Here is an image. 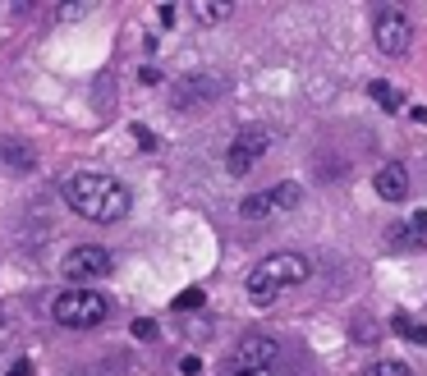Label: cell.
Instances as JSON below:
<instances>
[{
    "label": "cell",
    "instance_id": "6da1fadb",
    "mask_svg": "<svg viewBox=\"0 0 427 376\" xmlns=\"http://www.w3.org/2000/svg\"><path fill=\"white\" fill-rule=\"evenodd\" d=\"M64 202H69V211H78L92 225H115L134 207L129 188L115 175H101V170H74L64 179Z\"/></svg>",
    "mask_w": 427,
    "mask_h": 376
},
{
    "label": "cell",
    "instance_id": "7a4b0ae2",
    "mask_svg": "<svg viewBox=\"0 0 427 376\" xmlns=\"http://www.w3.org/2000/svg\"><path fill=\"white\" fill-rule=\"evenodd\" d=\"M308 257H299V253H271V257H262L258 266L248 271V299L258 303V308H267V303H276L285 289H294V285H304L308 280Z\"/></svg>",
    "mask_w": 427,
    "mask_h": 376
},
{
    "label": "cell",
    "instance_id": "ba28073f",
    "mask_svg": "<svg viewBox=\"0 0 427 376\" xmlns=\"http://www.w3.org/2000/svg\"><path fill=\"white\" fill-rule=\"evenodd\" d=\"M276 358H280V344L271 335H244L234 344L230 367H239V372H276Z\"/></svg>",
    "mask_w": 427,
    "mask_h": 376
},
{
    "label": "cell",
    "instance_id": "8992f818",
    "mask_svg": "<svg viewBox=\"0 0 427 376\" xmlns=\"http://www.w3.org/2000/svg\"><path fill=\"white\" fill-rule=\"evenodd\" d=\"M372 37L382 46V55H404L413 46V18L404 14L400 5H386V10H377V18H372Z\"/></svg>",
    "mask_w": 427,
    "mask_h": 376
},
{
    "label": "cell",
    "instance_id": "ac0fdd59",
    "mask_svg": "<svg viewBox=\"0 0 427 376\" xmlns=\"http://www.w3.org/2000/svg\"><path fill=\"white\" fill-rule=\"evenodd\" d=\"M134 335H138V340H152L156 326H152V321H134Z\"/></svg>",
    "mask_w": 427,
    "mask_h": 376
},
{
    "label": "cell",
    "instance_id": "7402d4cb",
    "mask_svg": "<svg viewBox=\"0 0 427 376\" xmlns=\"http://www.w3.org/2000/svg\"><path fill=\"white\" fill-rule=\"evenodd\" d=\"M221 376H276V372H239V367H225Z\"/></svg>",
    "mask_w": 427,
    "mask_h": 376
},
{
    "label": "cell",
    "instance_id": "9c48e42d",
    "mask_svg": "<svg viewBox=\"0 0 427 376\" xmlns=\"http://www.w3.org/2000/svg\"><path fill=\"white\" fill-rule=\"evenodd\" d=\"M372 188H377L382 202H404L409 197V166L404 161H386L377 170V179H372Z\"/></svg>",
    "mask_w": 427,
    "mask_h": 376
},
{
    "label": "cell",
    "instance_id": "d6986e66",
    "mask_svg": "<svg viewBox=\"0 0 427 376\" xmlns=\"http://www.w3.org/2000/svg\"><path fill=\"white\" fill-rule=\"evenodd\" d=\"M134 138H138V142H143V147H147V151H152V147H156V138H152V134H147V129H143V124H134Z\"/></svg>",
    "mask_w": 427,
    "mask_h": 376
},
{
    "label": "cell",
    "instance_id": "52a82bcc",
    "mask_svg": "<svg viewBox=\"0 0 427 376\" xmlns=\"http://www.w3.org/2000/svg\"><path fill=\"white\" fill-rule=\"evenodd\" d=\"M299 202H304V188H299V184H276L267 193H248L244 202H239V216H244V221H262V216H276V211H294Z\"/></svg>",
    "mask_w": 427,
    "mask_h": 376
},
{
    "label": "cell",
    "instance_id": "30bf717a",
    "mask_svg": "<svg viewBox=\"0 0 427 376\" xmlns=\"http://www.w3.org/2000/svg\"><path fill=\"white\" fill-rule=\"evenodd\" d=\"M221 83L216 78H184L175 88V105H207V97H216Z\"/></svg>",
    "mask_w": 427,
    "mask_h": 376
},
{
    "label": "cell",
    "instance_id": "5b68a950",
    "mask_svg": "<svg viewBox=\"0 0 427 376\" xmlns=\"http://www.w3.org/2000/svg\"><path fill=\"white\" fill-rule=\"evenodd\" d=\"M267 147H271V129H262V124L239 129V134H234V142H230V151H225V170L234 175V179H244L248 170L267 156Z\"/></svg>",
    "mask_w": 427,
    "mask_h": 376
},
{
    "label": "cell",
    "instance_id": "44dd1931",
    "mask_svg": "<svg viewBox=\"0 0 427 376\" xmlns=\"http://www.w3.org/2000/svg\"><path fill=\"white\" fill-rule=\"evenodd\" d=\"M78 14H88V5H64L60 18H78Z\"/></svg>",
    "mask_w": 427,
    "mask_h": 376
},
{
    "label": "cell",
    "instance_id": "2e32d148",
    "mask_svg": "<svg viewBox=\"0 0 427 376\" xmlns=\"http://www.w3.org/2000/svg\"><path fill=\"white\" fill-rule=\"evenodd\" d=\"M363 376H413L409 372V362H400V358H382V362H372Z\"/></svg>",
    "mask_w": 427,
    "mask_h": 376
},
{
    "label": "cell",
    "instance_id": "9a60e30c",
    "mask_svg": "<svg viewBox=\"0 0 427 376\" xmlns=\"http://www.w3.org/2000/svg\"><path fill=\"white\" fill-rule=\"evenodd\" d=\"M386 239L395 243V248H423V234H418L413 225H391L386 229Z\"/></svg>",
    "mask_w": 427,
    "mask_h": 376
},
{
    "label": "cell",
    "instance_id": "277c9868",
    "mask_svg": "<svg viewBox=\"0 0 427 376\" xmlns=\"http://www.w3.org/2000/svg\"><path fill=\"white\" fill-rule=\"evenodd\" d=\"M60 271H64V280L88 285V280H101V275L115 271V257H110V248H101V243H78V248L64 253Z\"/></svg>",
    "mask_w": 427,
    "mask_h": 376
},
{
    "label": "cell",
    "instance_id": "ffe728a7",
    "mask_svg": "<svg viewBox=\"0 0 427 376\" xmlns=\"http://www.w3.org/2000/svg\"><path fill=\"white\" fill-rule=\"evenodd\" d=\"M409 225H413V229H418V234L427 239V211H413V216H409Z\"/></svg>",
    "mask_w": 427,
    "mask_h": 376
},
{
    "label": "cell",
    "instance_id": "4fadbf2b",
    "mask_svg": "<svg viewBox=\"0 0 427 376\" xmlns=\"http://www.w3.org/2000/svg\"><path fill=\"white\" fill-rule=\"evenodd\" d=\"M367 97H372V101H382V110H400V92L391 88V83H382V78H377V83H367Z\"/></svg>",
    "mask_w": 427,
    "mask_h": 376
},
{
    "label": "cell",
    "instance_id": "e0dca14e",
    "mask_svg": "<svg viewBox=\"0 0 427 376\" xmlns=\"http://www.w3.org/2000/svg\"><path fill=\"white\" fill-rule=\"evenodd\" d=\"M202 303H207V294H202V289H184L180 299H175V312H188V308H202Z\"/></svg>",
    "mask_w": 427,
    "mask_h": 376
},
{
    "label": "cell",
    "instance_id": "8fae6325",
    "mask_svg": "<svg viewBox=\"0 0 427 376\" xmlns=\"http://www.w3.org/2000/svg\"><path fill=\"white\" fill-rule=\"evenodd\" d=\"M391 331H395L400 340H409V344H427V326H418L409 312H395V316H391Z\"/></svg>",
    "mask_w": 427,
    "mask_h": 376
},
{
    "label": "cell",
    "instance_id": "5bb4252c",
    "mask_svg": "<svg viewBox=\"0 0 427 376\" xmlns=\"http://www.w3.org/2000/svg\"><path fill=\"white\" fill-rule=\"evenodd\" d=\"M0 156H5L14 170H32V147H23V142H5V147H0Z\"/></svg>",
    "mask_w": 427,
    "mask_h": 376
},
{
    "label": "cell",
    "instance_id": "3957f363",
    "mask_svg": "<svg viewBox=\"0 0 427 376\" xmlns=\"http://www.w3.org/2000/svg\"><path fill=\"white\" fill-rule=\"evenodd\" d=\"M51 316H56L60 326H69V331H92V326H101L110 316V303H106V294H97V289H88V285H69V289L56 294Z\"/></svg>",
    "mask_w": 427,
    "mask_h": 376
},
{
    "label": "cell",
    "instance_id": "7c38bea8",
    "mask_svg": "<svg viewBox=\"0 0 427 376\" xmlns=\"http://www.w3.org/2000/svg\"><path fill=\"white\" fill-rule=\"evenodd\" d=\"M193 14H198V23H207V28H216V23H225L234 10L230 5H212V0H202V5H193Z\"/></svg>",
    "mask_w": 427,
    "mask_h": 376
}]
</instances>
